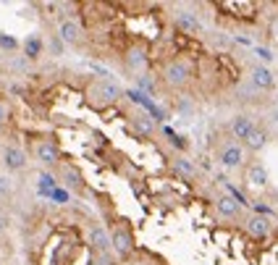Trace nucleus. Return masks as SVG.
<instances>
[{
  "instance_id": "1",
  "label": "nucleus",
  "mask_w": 278,
  "mask_h": 265,
  "mask_svg": "<svg viewBox=\"0 0 278 265\" xmlns=\"http://www.w3.org/2000/svg\"><path fill=\"white\" fill-rule=\"evenodd\" d=\"M194 74V68L187 58H181V55H176V58H168L163 66H160L158 71V79L163 82L168 89H184L189 84V79Z\"/></svg>"
},
{
  "instance_id": "2",
  "label": "nucleus",
  "mask_w": 278,
  "mask_h": 265,
  "mask_svg": "<svg viewBox=\"0 0 278 265\" xmlns=\"http://www.w3.org/2000/svg\"><path fill=\"white\" fill-rule=\"evenodd\" d=\"M249 82H252L254 89L273 92V87H275V76H273V71H270L268 66L257 63V66H252V68H249Z\"/></svg>"
},
{
  "instance_id": "3",
  "label": "nucleus",
  "mask_w": 278,
  "mask_h": 265,
  "mask_svg": "<svg viewBox=\"0 0 278 265\" xmlns=\"http://www.w3.org/2000/svg\"><path fill=\"white\" fill-rule=\"evenodd\" d=\"M34 158H37L42 166L53 168V166H58V160H61V153H58L55 142H50V140H40V142H34Z\"/></svg>"
},
{
  "instance_id": "4",
  "label": "nucleus",
  "mask_w": 278,
  "mask_h": 265,
  "mask_svg": "<svg viewBox=\"0 0 278 265\" xmlns=\"http://www.w3.org/2000/svg\"><path fill=\"white\" fill-rule=\"evenodd\" d=\"M110 244L115 247V252H118L121 257H129L131 255V249H134V239L129 234V228L126 226H113V239H110Z\"/></svg>"
},
{
  "instance_id": "5",
  "label": "nucleus",
  "mask_w": 278,
  "mask_h": 265,
  "mask_svg": "<svg viewBox=\"0 0 278 265\" xmlns=\"http://www.w3.org/2000/svg\"><path fill=\"white\" fill-rule=\"evenodd\" d=\"M244 228H247V234L249 236H254V239H265L270 231H273V223H270V218L268 215H249L247 218V223H244Z\"/></svg>"
},
{
  "instance_id": "6",
  "label": "nucleus",
  "mask_w": 278,
  "mask_h": 265,
  "mask_svg": "<svg viewBox=\"0 0 278 265\" xmlns=\"http://www.w3.org/2000/svg\"><path fill=\"white\" fill-rule=\"evenodd\" d=\"M123 66L129 68V71H134V74H142L145 66H147V53H145V48L134 45V48L126 50V53H123Z\"/></svg>"
},
{
  "instance_id": "7",
  "label": "nucleus",
  "mask_w": 278,
  "mask_h": 265,
  "mask_svg": "<svg viewBox=\"0 0 278 265\" xmlns=\"http://www.w3.org/2000/svg\"><path fill=\"white\" fill-rule=\"evenodd\" d=\"M58 37H61L66 45H79L82 42V24L76 19H63L61 29H58Z\"/></svg>"
},
{
  "instance_id": "8",
  "label": "nucleus",
  "mask_w": 278,
  "mask_h": 265,
  "mask_svg": "<svg viewBox=\"0 0 278 265\" xmlns=\"http://www.w3.org/2000/svg\"><path fill=\"white\" fill-rule=\"evenodd\" d=\"M176 27H179V34H200L202 32V24L192 11H179L176 14Z\"/></svg>"
},
{
  "instance_id": "9",
  "label": "nucleus",
  "mask_w": 278,
  "mask_h": 265,
  "mask_svg": "<svg viewBox=\"0 0 278 265\" xmlns=\"http://www.w3.org/2000/svg\"><path fill=\"white\" fill-rule=\"evenodd\" d=\"M221 163L226 168H239L241 163H244V150H241L239 145H234V142H228L221 150Z\"/></svg>"
},
{
  "instance_id": "10",
  "label": "nucleus",
  "mask_w": 278,
  "mask_h": 265,
  "mask_svg": "<svg viewBox=\"0 0 278 265\" xmlns=\"http://www.w3.org/2000/svg\"><path fill=\"white\" fill-rule=\"evenodd\" d=\"M254 126H257V123H254L249 116H244V113H239V116H236L234 121H231V134H234L236 140L247 142V137L254 131Z\"/></svg>"
},
{
  "instance_id": "11",
  "label": "nucleus",
  "mask_w": 278,
  "mask_h": 265,
  "mask_svg": "<svg viewBox=\"0 0 278 265\" xmlns=\"http://www.w3.org/2000/svg\"><path fill=\"white\" fill-rule=\"evenodd\" d=\"M3 163H6L8 171H24V168H27V155H24V150H19V147H6Z\"/></svg>"
},
{
  "instance_id": "12",
  "label": "nucleus",
  "mask_w": 278,
  "mask_h": 265,
  "mask_svg": "<svg viewBox=\"0 0 278 265\" xmlns=\"http://www.w3.org/2000/svg\"><path fill=\"white\" fill-rule=\"evenodd\" d=\"M244 181L249 184V187H265V184H268V171H265L262 163H257V160H254V163L247 166Z\"/></svg>"
},
{
  "instance_id": "13",
  "label": "nucleus",
  "mask_w": 278,
  "mask_h": 265,
  "mask_svg": "<svg viewBox=\"0 0 278 265\" xmlns=\"http://www.w3.org/2000/svg\"><path fill=\"white\" fill-rule=\"evenodd\" d=\"M95 89H97V97H102V102H113L121 97V87L113 79H100V82H95Z\"/></svg>"
},
{
  "instance_id": "14",
  "label": "nucleus",
  "mask_w": 278,
  "mask_h": 265,
  "mask_svg": "<svg viewBox=\"0 0 278 265\" xmlns=\"http://www.w3.org/2000/svg\"><path fill=\"white\" fill-rule=\"evenodd\" d=\"M215 207H218V213H221L223 218H239V215H241V205H239L234 197H231V194H223V197H218Z\"/></svg>"
},
{
  "instance_id": "15",
  "label": "nucleus",
  "mask_w": 278,
  "mask_h": 265,
  "mask_svg": "<svg viewBox=\"0 0 278 265\" xmlns=\"http://www.w3.org/2000/svg\"><path fill=\"white\" fill-rule=\"evenodd\" d=\"M247 150H252V153H257V150H262L265 145H268V131L262 129V126H254V131L247 137V142H241Z\"/></svg>"
},
{
  "instance_id": "16",
  "label": "nucleus",
  "mask_w": 278,
  "mask_h": 265,
  "mask_svg": "<svg viewBox=\"0 0 278 265\" xmlns=\"http://www.w3.org/2000/svg\"><path fill=\"white\" fill-rule=\"evenodd\" d=\"M89 239H92V247H95L97 252H110V239H108V234L102 231L100 226H95L89 231Z\"/></svg>"
},
{
  "instance_id": "17",
  "label": "nucleus",
  "mask_w": 278,
  "mask_h": 265,
  "mask_svg": "<svg viewBox=\"0 0 278 265\" xmlns=\"http://www.w3.org/2000/svg\"><path fill=\"white\" fill-rule=\"evenodd\" d=\"M42 50H45V45H42V40L37 37V34L27 37V42H24V55H27L29 61H37L40 55H42Z\"/></svg>"
},
{
  "instance_id": "18",
  "label": "nucleus",
  "mask_w": 278,
  "mask_h": 265,
  "mask_svg": "<svg viewBox=\"0 0 278 265\" xmlns=\"http://www.w3.org/2000/svg\"><path fill=\"white\" fill-rule=\"evenodd\" d=\"M55 179L48 174V171H42V174L37 176V189H40V194H42V197H50V192L55 189Z\"/></svg>"
},
{
  "instance_id": "19",
  "label": "nucleus",
  "mask_w": 278,
  "mask_h": 265,
  "mask_svg": "<svg viewBox=\"0 0 278 265\" xmlns=\"http://www.w3.org/2000/svg\"><path fill=\"white\" fill-rule=\"evenodd\" d=\"M176 168L181 171V174H187L189 179H194V176H197V168H194V166L189 163L187 158H176Z\"/></svg>"
},
{
  "instance_id": "20",
  "label": "nucleus",
  "mask_w": 278,
  "mask_h": 265,
  "mask_svg": "<svg viewBox=\"0 0 278 265\" xmlns=\"http://www.w3.org/2000/svg\"><path fill=\"white\" fill-rule=\"evenodd\" d=\"M254 55H257L262 63H270L273 61V50L270 48H254Z\"/></svg>"
},
{
  "instance_id": "21",
  "label": "nucleus",
  "mask_w": 278,
  "mask_h": 265,
  "mask_svg": "<svg viewBox=\"0 0 278 265\" xmlns=\"http://www.w3.org/2000/svg\"><path fill=\"white\" fill-rule=\"evenodd\" d=\"M50 200H55V202H61V205H63V202H68V192L61 189V187H55V189L50 192Z\"/></svg>"
},
{
  "instance_id": "22",
  "label": "nucleus",
  "mask_w": 278,
  "mask_h": 265,
  "mask_svg": "<svg viewBox=\"0 0 278 265\" xmlns=\"http://www.w3.org/2000/svg\"><path fill=\"white\" fill-rule=\"evenodd\" d=\"M0 48H6V50H16L19 48V42L14 37H8V34H0Z\"/></svg>"
},
{
  "instance_id": "23",
  "label": "nucleus",
  "mask_w": 278,
  "mask_h": 265,
  "mask_svg": "<svg viewBox=\"0 0 278 265\" xmlns=\"http://www.w3.org/2000/svg\"><path fill=\"white\" fill-rule=\"evenodd\" d=\"M8 192H11V179L0 176V194H8Z\"/></svg>"
},
{
  "instance_id": "24",
  "label": "nucleus",
  "mask_w": 278,
  "mask_h": 265,
  "mask_svg": "<svg viewBox=\"0 0 278 265\" xmlns=\"http://www.w3.org/2000/svg\"><path fill=\"white\" fill-rule=\"evenodd\" d=\"M100 265H115V260H113L110 252H100Z\"/></svg>"
},
{
  "instance_id": "25",
  "label": "nucleus",
  "mask_w": 278,
  "mask_h": 265,
  "mask_svg": "<svg viewBox=\"0 0 278 265\" xmlns=\"http://www.w3.org/2000/svg\"><path fill=\"white\" fill-rule=\"evenodd\" d=\"M61 50H63V40H61V37H55V40H53V53L58 55Z\"/></svg>"
},
{
  "instance_id": "26",
  "label": "nucleus",
  "mask_w": 278,
  "mask_h": 265,
  "mask_svg": "<svg viewBox=\"0 0 278 265\" xmlns=\"http://www.w3.org/2000/svg\"><path fill=\"white\" fill-rule=\"evenodd\" d=\"M6 121H8V108L3 105V102H0V126H3Z\"/></svg>"
},
{
  "instance_id": "27",
  "label": "nucleus",
  "mask_w": 278,
  "mask_h": 265,
  "mask_svg": "<svg viewBox=\"0 0 278 265\" xmlns=\"http://www.w3.org/2000/svg\"><path fill=\"white\" fill-rule=\"evenodd\" d=\"M270 34H273V37L278 40V16L273 19V24H270Z\"/></svg>"
},
{
  "instance_id": "28",
  "label": "nucleus",
  "mask_w": 278,
  "mask_h": 265,
  "mask_svg": "<svg viewBox=\"0 0 278 265\" xmlns=\"http://www.w3.org/2000/svg\"><path fill=\"white\" fill-rule=\"evenodd\" d=\"M270 121L278 126V108H273V113H270Z\"/></svg>"
}]
</instances>
